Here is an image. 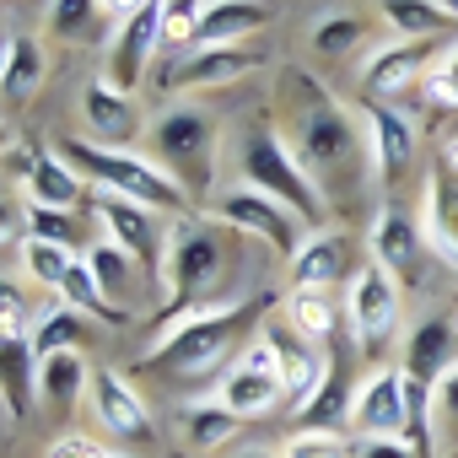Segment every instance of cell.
Returning <instances> with one entry per match:
<instances>
[{
    "label": "cell",
    "mask_w": 458,
    "mask_h": 458,
    "mask_svg": "<svg viewBox=\"0 0 458 458\" xmlns=\"http://www.w3.org/2000/svg\"><path fill=\"white\" fill-rule=\"evenodd\" d=\"M286 103H292V119L281 124L292 157L302 162V173L329 194H351L361 183V173H372V151H367V124L361 114H351L340 98H329L308 71H292L286 76Z\"/></svg>",
    "instance_id": "obj_1"
},
{
    "label": "cell",
    "mask_w": 458,
    "mask_h": 458,
    "mask_svg": "<svg viewBox=\"0 0 458 458\" xmlns=\"http://www.w3.org/2000/svg\"><path fill=\"white\" fill-rule=\"evenodd\" d=\"M238 226L216 221L210 210L205 216H178L167 226V249H162V302L178 313H194V308H210V302H226L216 297L226 286V276L238 270Z\"/></svg>",
    "instance_id": "obj_2"
},
{
    "label": "cell",
    "mask_w": 458,
    "mask_h": 458,
    "mask_svg": "<svg viewBox=\"0 0 458 458\" xmlns=\"http://www.w3.org/2000/svg\"><path fill=\"white\" fill-rule=\"evenodd\" d=\"M238 329H243V297H226V302L178 313L151 340V351L140 356V367H151V372H162L173 383H199V377H210L221 367H233Z\"/></svg>",
    "instance_id": "obj_3"
},
{
    "label": "cell",
    "mask_w": 458,
    "mask_h": 458,
    "mask_svg": "<svg viewBox=\"0 0 458 458\" xmlns=\"http://www.w3.org/2000/svg\"><path fill=\"white\" fill-rule=\"evenodd\" d=\"M221 157H226V167L238 173V183H249V189H259V194L292 205L308 226H318V221L329 216L324 189L302 173V162L292 157V146H286V135H281L276 124H243V130H233Z\"/></svg>",
    "instance_id": "obj_4"
},
{
    "label": "cell",
    "mask_w": 458,
    "mask_h": 458,
    "mask_svg": "<svg viewBox=\"0 0 458 458\" xmlns=\"http://www.w3.org/2000/svg\"><path fill=\"white\" fill-rule=\"evenodd\" d=\"M55 151L103 194H119V199H135L167 216H189V189L151 157H135L124 146H92V140H60Z\"/></svg>",
    "instance_id": "obj_5"
},
{
    "label": "cell",
    "mask_w": 458,
    "mask_h": 458,
    "mask_svg": "<svg viewBox=\"0 0 458 458\" xmlns=\"http://www.w3.org/2000/svg\"><path fill=\"white\" fill-rule=\"evenodd\" d=\"M146 140H151V162H162L183 189H210V178L221 173L226 135H221V124H216L205 108H194V103L162 108V114L146 124Z\"/></svg>",
    "instance_id": "obj_6"
},
{
    "label": "cell",
    "mask_w": 458,
    "mask_h": 458,
    "mask_svg": "<svg viewBox=\"0 0 458 458\" xmlns=\"http://www.w3.org/2000/svg\"><path fill=\"white\" fill-rule=\"evenodd\" d=\"M210 216L226 221V226H238L243 238H254V243L286 254V259L308 243V221H302L292 205H281V199H270V194H259V189H249V183L221 189L216 205H210Z\"/></svg>",
    "instance_id": "obj_7"
},
{
    "label": "cell",
    "mask_w": 458,
    "mask_h": 458,
    "mask_svg": "<svg viewBox=\"0 0 458 458\" xmlns=\"http://www.w3.org/2000/svg\"><path fill=\"white\" fill-rule=\"evenodd\" d=\"M216 399L233 415H243V420H259V415L286 404V377H281V361H276V345L265 340V329H254L249 351H238L233 367L221 372Z\"/></svg>",
    "instance_id": "obj_8"
},
{
    "label": "cell",
    "mask_w": 458,
    "mask_h": 458,
    "mask_svg": "<svg viewBox=\"0 0 458 458\" xmlns=\"http://www.w3.org/2000/svg\"><path fill=\"white\" fill-rule=\"evenodd\" d=\"M345 431L361 437H404L410 442V399H404V367H367L361 383L345 399Z\"/></svg>",
    "instance_id": "obj_9"
},
{
    "label": "cell",
    "mask_w": 458,
    "mask_h": 458,
    "mask_svg": "<svg viewBox=\"0 0 458 458\" xmlns=\"http://www.w3.org/2000/svg\"><path fill=\"white\" fill-rule=\"evenodd\" d=\"M259 329H265V340L276 345V361H281V377H286V410H292V415H308V404H313V399L324 394V383L335 377V361L324 356V345H313L308 335H297L286 313L259 318Z\"/></svg>",
    "instance_id": "obj_10"
},
{
    "label": "cell",
    "mask_w": 458,
    "mask_h": 458,
    "mask_svg": "<svg viewBox=\"0 0 458 458\" xmlns=\"http://www.w3.org/2000/svg\"><path fill=\"white\" fill-rule=\"evenodd\" d=\"M345 324H351V340L372 356L394 329H399V281L383 270V265H361L351 276V292H345Z\"/></svg>",
    "instance_id": "obj_11"
},
{
    "label": "cell",
    "mask_w": 458,
    "mask_h": 458,
    "mask_svg": "<svg viewBox=\"0 0 458 458\" xmlns=\"http://www.w3.org/2000/svg\"><path fill=\"white\" fill-rule=\"evenodd\" d=\"M157 49H162V0H157V6H146L140 17H130V22H114L103 81H108L114 92H124V98H130V92L140 87V76L151 71Z\"/></svg>",
    "instance_id": "obj_12"
},
{
    "label": "cell",
    "mask_w": 458,
    "mask_h": 458,
    "mask_svg": "<svg viewBox=\"0 0 458 458\" xmlns=\"http://www.w3.org/2000/svg\"><path fill=\"white\" fill-rule=\"evenodd\" d=\"M92 216L103 221V238H114L124 254L140 259V270L162 276V249L167 238H157V210L151 205H135V199H119V194H92Z\"/></svg>",
    "instance_id": "obj_13"
},
{
    "label": "cell",
    "mask_w": 458,
    "mask_h": 458,
    "mask_svg": "<svg viewBox=\"0 0 458 458\" xmlns=\"http://www.w3.org/2000/svg\"><path fill=\"white\" fill-rule=\"evenodd\" d=\"M442 60V44L437 38H394V44H377V55L361 65V87L372 98H394L404 87H415L420 76H431Z\"/></svg>",
    "instance_id": "obj_14"
},
{
    "label": "cell",
    "mask_w": 458,
    "mask_h": 458,
    "mask_svg": "<svg viewBox=\"0 0 458 458\" xmlns=\"http://www.w3.org/2000/svg\"><path fill=\"white\" fill-rule=\"evenodd\" d=\"M367 254L372 265H383L399 286L404 281H420V265H426V238H420V221H410L399 205H383L377 221H372V233H367Z\"/></svg>",
    "instance_id": "obj_15"
},
{
    "label": "cell",
    "mask_w": 458,
    "mask_h": 458,
    "mask_svg": "<svg viewBox=\"0 0 458 458\" xmlns=\"http://www.w3.org/2000/svg\"><path fill=\"white\" fill-rule=\"evenodd\" d=\"M420 238L431 259L458 270V173L447 162H437L420 183Z\"/></svg>",
    "instance_id": "obj_16"
},
{
    "label": "cell",
    "mask_w": 458,
    "mask_h": 458,
    "mask_svg": "<svg viewBox=\"0 0 458 458\" xmlns=\"http://www.w3.org/2000/svg\"><path fill=\"white\" fill-rule=\"evenodd\" d=\"M87 404H92L98 426L114 431L119 442H140V437H151V410H146L140 388H135L130 377H119L114 367H98V372H92V394H87Z\"/></svg>",
    "instance_id": "obj_17"
},
{
    "label": "cell",
    "mask_w": 458,
    "mask_h": 458,
    "mask_svg": "<svg viewBox=\"0 0 458 458\" xmlns=\"http://www.w3.org/2000/svg\"><path fill=\"white\" fill-rule=\"evenodd\" d=\"M265 65L259 49H243V44H221V49H189L178 55V65L167 71V81L178 92H210V87H233L243 76H254Z\"/></svg>",
    "instance_id": "obj_18"
},
{
    "label": "cell",
    "mask_w": 458,
    "mask_h": 458,
    "mask_svg": "<svg viewBox=\"0 0 458 458\" xmlns=\"http://www.w3.org/2000/svg\"><path fill=\"white\" fill-rule=\"evenodd\" d=\"M361 124H367V151H372V178H383V183H394L410 162H415V124L399 114V108H388V103H367L361 108Z\"/></svg>",
    "instance_id": "obj_19"
},
{
    "label": "cell",
    "mask_w": 458,
    "mask_h": 458,
    "mask_svg": "<svg viewBox=\"0 0 458 458\" xmlns=\"http://www.w3.org/2000/svg\"><path fill=\"white\" fill-rule=\"evenodd\" d=\"M81 140H92V146H124L135 130H140V114H135V98H124V92H114L108 81H87L81 87Z\"/></svg>",
    "instance_id": "obj_20"
},
{
    "label": "cell",
    "mask_w": 458,
    "mask_h": 458,
    "mask_svg": "<svg viewBox=\"0 0 458 458\" xmlns=\"http://www.w3.org/2000/svg\"><path fill=\"white\" fill-rule=\"evenodd\" d=\"M458 361V313H431L404 335V372L420 377L426 388Z\"/></svg>",
    "instance_id": "obj_21"
},
{
    "label": "cell",
    "mask_w": 458,
    "mask_h": 458,
    "mask_svg": "<svg viewBox=\"0 0 458 458\" xmlns=\"http://www.w3.org/2000/svg\"><path fill=\"white\" fill-rule=\"evenodd\" d=\"M22 189H28V205H60V210H76V199L87 194V178L55 151V146H38L22 167Z\"/></svg>",
    "instance_id": "obj_22"
},
{
    "label": "cell",
    "mask_w": 458,
    "mask_h": 458,
    "mask_svg": "<svg viewBox=\"0 0 458 458\" xmlns=\"http://www.w3.org/2000/svg\"><path fill=\"white\" fill-rule=\"evenodd\" d=\"M87 270L98 276V286H103V297L119 308V318H130L135 313V297H140V259L135 254H124L114 238H98V243H87Z\"/></svg>",
    "instance_id": "obj_23"
},
{
    "label": "cell",
    "mask_w": 458,
    "mask_h": 458,
    "mask_svg": "<svg viewBox=\"0 0 458 458\" xmlns=\"http://www.w3.org/2000/svg\"><path fill=\"white\" fill-rule=\"evenodd\" d=\"M92 372L81 351H55L33 367V394L49 404V410H76L87 394H92Z\"/></svg>",
    "instance_id": "obj_24"
},
{
    "label": "cell",
    "mask_w": 458,
    "mask_h": 458,
    "mask_svg": "<svg viewBox=\"0 0 458 458\" xmlns=\"http://www.w3.org/2000/svg\"><path fill=\"white\" fill-rule=\"evenodd\" d=\"M270 22L265 0H205L199 17V44L194 49H221V44H243L249 33H259Z\"/></svg>",
    "instance_id": "obj_25"
},
{
    "label": "cell",
    "mask_w": 458,
    "mask_h": 458,
    "mask_svg": "<svg viewBox=\"0 0 458 458\" xmlns=\"http://www.w3.org/2000/svg\"><path fill=\"white\" fill-rule=\"evenodd\" d=\"M345 238L340 233H308V243L292 254V286L302 292H335L345 276Z\"/></svg>",
    "instance_id": "obj_26"
},
{
    "label": "cell",
    "mask_w": 458,
    "mask_h": 458,
    "mask_svg": "<svg viewBox=\"0 0 458 458\" xmlns=\"http://www.w3.org/2000/svg\"><path fill=\"white\" fill-rule=\"evenodd\" d=\"M44 76H49V55H44V44H38L33 33L6 38V49H0V98L22 103V98H33V92L44 87Z\"/></svg>",
    "instance_id": "obj_27"
},
{
    "label": "cell",
    "mask_w": 458,
    "mask_h": 458,
    "mask_svg": "<svg viewBox=\"0 0 458 458\" xmlns=\"http://www.w3.org/2000/svg\"><path fill=\"white\" fill-rule=\"evenodd\" d=\"M178 426H183V437L194 442V447H221V442H233V431L243 426V415H233L221 399H183L178 404Z\"/></svg>",
    "instance_id": "obj_28"
},
{
    "label": "cell",
    "mask_w": 458,
    "mask_h": 458,
    "mask_svg": "<svg viewBox=\"0 0 458 458\" xmlns=\"http://www.w3.org/2000/svg\"><path fill=\"white\" fill-rule=\"evenodd\" d=\"M340 308L345 302H335V292H302V286H292V297H286V318H292V329L297 335H308L313 345H329L335 340V324H340Z\"/></svg>",
    "instance_id": "obj_29"
},
{
    "label": "cell",
    "mask_w": 458,
    "mask_h": 458,
    "mask_svg": "<svg viewBox=\"0 0 458 458\" xmlns=\"http://www.w3.org/2000/svg\"><path fill=\"white\" fill-rule=\"evenodd\" d=\"M377 12L394 28V38H442L447 28H458L437 0H377Z\"/></svg>",
    "instance_id": "obj_30"
},
{
    "label": "cell",
    "mask_w": 458,
    "mask_h": 458,
    "mask_svg": "<svg viewBox=\"0 0 458 458\" xmlns=\"http://www.w3.org/2000/svg\"><path fill=\"white\" fill-rule=\"evenodd\" d=\"M71 265H76V249L49 243V238H22V276H28L33 286L60 292V281L71 276Z\"/></svg>",
    "instance_id": "obj_31"
},
{
    "label": "cell",
    "mask_w": 458,
    "mask_h": 458,
    "mask_svg": "<svg viewBox=\"0 0 458 458\" xmlns=\"http://www.w3.org/2000/svg\"><path fill=\"white\" fill-rule=\"evenodd\" d=\"M81 318H87V313H76V308H65V302L44 308V318L33 324V361H44V356H55V351H81Z\"/></svg>",
    "instance_id": "obj_32"
},
{
    "label": "cell",
    "mask_w": 458,
    "mask_h": 458,
    "mask_svg": "<svg viewBox=\"0 0 458 458\" xmlns=\"http://www.w3.org/2000/svg\"><path fill=\"white\" fill-rule=\"evenodd\" d=\"M60 302H65V308H76V313H92V318H103V324H124V318H119V308L103 297L98 276L87 270V259H76V265H71V276L60 281Z\"/></svg>",
    "instance_id": "obj_33"
},
{
    "label": "cell",
    "mask_w": 458,
    "mask_h": 458,
    "mask_svg": "<svg viewBox=\"0 0 458 458\" xmlns=\"http://www.w3.org/2000/svg\"><path fill=\"white\" fill-rule=\"evenodd\" d=\"M199 17H205V0H162V49L189 55L199 44Z\"/></svg>",
    "instance_id": "obj_34"
},
{
    "label": "cell",
    "mask_w": 458,
    "mask_h": 458,
    "mask_svg": "<svg viewBox=\"0 0 458 458\" xmlns=\"http://www.w3.org/2000/svg\"><path fill=\"white\" fill-rule=\"evenodd\" d=\"M361 38H367V22H361L356 12H329V17H318L313 33H308V44H313L318 55H335V60L351 55Z\"/></svg>",
    "instance_id": "obj_35"
},
{
    "label": "cell",
    "mask_w": 458,
    "mask_h": 458,
    "mask_svg": "<svg viewBox=\"0 0 458 458\" xmlns=\"http://www.w3.org/2000/svg\"><path fill=\"white\" fill-rule=\"evenodd\" d=\"M33 340V313H28V297L17 281L0 276V351L6 345H28Z\"/></svg>",
    "instance_id": "obj_36"
},
{
    "label": "cell",
    "mask_w": 458,
    "mask_h": 458,
    "mask_svg": "<svg viewBox=\"0 0 458 458\" xmlns=\"http://www.w3.org/2000/svg\"><path fill=\"white\" fill-rule=\"evenodd\" d=\"M28 238H49V243L76 249L81 243V216H71L60 205H28Z\"/></svg>",
    "instance_id": "obj_37"
},
{
    "label": "cell",
    "mask_w": 458,
    "mask_h": 458,
    "mask_svg": "<svg viewBox=\"0 0 458 458\" xmlns=\"http://www.w3.org/2000/svg\"><path fill=\"white\" fill-rule=\"evenodd\" d=\"M431 437H453L458 442V361L431 383Z\"/></svg>",
    "instance_id": "obj_38"
},
{
    "label": "cell",
    "mask_w": 458,
    "mask_h": 458,
    "mask_svg": "<svg viewBox=\"0 0 458 458\" xmlns=\"http://www.w3.org/2000/svg\"><path fill=\"white\" fill-rule=\"evenodd\" d=\"M356 447L340 437V431H318V426H302L286 447H281V458H351Z\"/></svg>",
    "instance_id": "obj_39"
},
{
    "label": "cell",
    "mask_w": 458,
    "mask_h": 458,
    "mask_svg": "<svg viewBox=\"0 0 458 458\" xmlns=\"http://www.w3.org/2000/svg\"><path fill=\"white\" fill-rule=\"evenodd\" d=\"M92 12H98V0H49V33L76 38V33H87Z\"/></svg>",
    "instance_id": "obj_40"
},
{
    "label": "cell",
    "mask_w": 458,
    "mask_h": 458,
    "mask_svg": "<svg viewBox=\"0 0 458 458\" xmlns=\"http://www.w3.org/2000/svg\"><path fill=\"white\" fill-rule=\"evenodd\" d=\"M426 92H431L442 108H458V44H447V49H442L437 71L426 76Z\"/></svg>",
    "instance_id": "obj_41"
},
{
    "label": "cell",
    "mask_w": 458,
    "mask_h": 458,
    "mask_svg": "<svg viewBox=\"0 0 458 458\" xmlns=\"http://www.w3.org/2000/svg\"><path fill=\"white\" fill-rule=\"evenodd\" d=\"M44 458H130V453H114V447H103V442H92V437L65 431V437H55V442H49V453H44Z\"/></svg>",
    "instance_id": "obj_42"
},
{
    "label": "cell",
    "mask_w": 458,
    "mask_h": 458,
    "mask_svg": "<svg viewBox=\"0 0 458 458\" xmlns=\"http://www.w3.org/2000/svg\"><path fill=\"white\" fill-rule=\"evenodd\" d=\"M17 233H28V205H22L6 183H0V249H6Z\"/></svg>",
    "instance_id": "obj_43"
},
{
    "label": "cell",
    "mask_w": 458,
    "mask_h": 458,
    "mask_svg": "<svg viewBox=\"0 0 458 458\" xmlns=\"http://www.w3.org/2000/svg\"><path fill=\"white\" fill-rule=\"evenodd\" d=\"M356 458H415V442H404V437H361Z\"/></svg>",
    "instance_id": "obj_44"
},
{
    "label": "cell",
    "mask_w": 458,
    "mask_h": 458,
    "mask_svg": "<svg viewBox=\"0 0 458 458\" xmlns=\"http://www.w3.org/2000/svg\"><path fill=\"white\" fill-rule=\"evenodd\" d=\"M146 6H157V0H98V12L114 17V22H130V17H140Z\"/></svg>",
    "instance_id": "obj_45"
},
{
    "label": "cell",
    "mask_w": 458,
    "mask_h": 458,
    "mask_svg": "<svg viewBox=\"0 0 458 458\" xmlns=\"http://www.w3.org/2000/svg\"><path fill=\"white\" fill-rule=\"evenodd\" d=\"M12 146H17V135H12V124H6V119H0V157H6Z\"/></svg>",
    "instance_id": "obj_46"
},
{
    "label": "cell",
    "mask_w": 458,
    "mask_h": 458,
    "mask_svg": "<svg viewBox=\"0 0 458 458\" xmlns=\"http://www.w3.org/2000/svg\"><path fill=\"white\" fill-rule=\"evenodd\" d=\"M233 458H281V453H270V447H238Z\"/></svg>",
    "instance_id": "obj_47"
},
{
    "label": "cell",
    "mask_w": 458,
    "mask_h": 458,
    "mask_svg": "<svg viewBox=\"0 0 458 458\" xmlns=\"http://www.w3.org/2000/svg\"><path fill=\"white\" fill-rule=\"evenodd\" d=\"M442 162H447V167H453V173H458V135H453V140H447V157H442Z\"/></svg>",
    "instance_id": "obj_48"
},
{
    "label": "cell",
    "mask_w": 458,
    "mask_h": 458,
    "mask_svg": "<svg viewBox=\"0 0 458 458\" xmlns=\"http://www.w3.org/2000/svg\"><path fill=\"white\" fill-rule=\"evenodd\" d=\"M437 6H442V12H447L453 22H458V0H437Z\"/></svg>",
    "instance_id": "obj_49"
},
{
    "label": "cell",
    "mask_w": 458,
    "mask_h": 458,
    "mask_svg": "<svg viewBox=\"0 0 458 458\" xmlns=\"http://www.w3.org/2000/svg\"><path fill=\"white\" fill-rule=\"evenodd\" d=\"M431 458H453V453H431Z\"/></svg>",
    "instance_id": "obj_50"
},
{
    "label": "cell",
    "mask_w": 458,
    "mask_h": 458,
    "mask_svg": "<svg viewBox=\"0 0 458 458\" xmlns=\"http://www.w3.org/2000/svg\"><path fill=\"white\" fill-rule=\"evenodd\" d=\"M178 458H189V453H178Z\"/></svg>",
    "instance_id": "obj_51"
}]
</instances>
